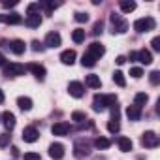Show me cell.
Listing matches in <instances>:
<instances>
[{"label": "cell", "instance_id": "1", "mask_svg": "<svg viewBox=\"0 0 160 160\" xmlns=\"http://www.w3.org/2000/svg\"><path fill=\"white\" fill-rule=\"evenodd\" d=\"M117 104V96L115 94H96L92 100V109L94 111H104L108 106H115Z\"/></svg>", "mask_w": 160, "mask_h": 160}, {"label": "cell", "instance_id": "2", "mask_svg": "<svg viewBox=\"0 0 160 160\" xmlns=\"http://www.w3.org/2000/svg\"><path fill=\"white\" fill-rule=\"evenodd\" d=\"M154 27H156V21H154L152 17H141V19H138V21L134 23V30L139 32V34L149 32V30H152Z\"/></svg>", "mask_w": 160, "mask_h": 160}, {"label": "cell", "instance_id": "3", "mask_svg": "<svg viewBox=\"0 0 160 160\" xmlns=\"http://www.w3.org/2000/svg\"><path fill=\"white\" fill-rule=\"evenodd\" d=\"M27 72V68L19 62H10V64H4V75L6 77H17V75H23Z\"/></svg>", "mask_w": 160, "mask_h": 160}, {"label": "cell", "instance_id": "4", "mask_svg": "<svg viewBox=\"0 0 160 160\" xmlns=\"http://www.w3.org/2000/svg\"><path fill=\"white\" fill-rule=\"evenodd\" d=\"M111 23H113V32H117V34H124L128 28V23L117 13H111Z\"/></svg>", "mask_w": 160, "mask_h": 160}, {"label": "cell", "instance_id": "5", "mask_svg": "<svg viewBox=\"0 0 160 160\" xmlns=\"http://www.w3.org/2000/svg\"><path fill=\"white\" fill-rule=\"evenodd\" d=\"M104 53H106V47H104V43H100V42H92L91 45H89V51H87V55H91L92 58H100V57H104Z\"/></svg>", "mask_w": 160, "mask_h": 160}, {"label": "cell", "instance_id": "6", "mask_svg": "<svg viewBox=\"0 0 160 160\" xmlns=\"http://www.w3.org/2000/svg\"><path fill=\"white\" fill-rule=\"evenodd\" d=\"M141 145H143V147H147V149L156 147V145H158V136H156L154 132H145V134H143V138H141Z\"/></svg>", "mask_w": 160, "mask_h": 160}, {"label": "cell", "instance_id": "7", "mask_svg": "<svg viewBox=\"0 0 160 160\" xmlns=\"http://www.w3.org/2000/svg\"><path fill=\"white\" fill-rule=\"evenodd\" d=\"M68 92H70L73 98H81V96L85 94V87H83V83H79V81H72V83L68 85Z\"/></svg>", "mask_w": 160, "mask_h": 160}, {"label": "cell", "instance_id": "8", "mask_svg": "<svg viewBox=\"0 0 160 160\" xmlns=\"http://www.w3.org/2000/svg\"><path fill=\"white\" fill-rule=\"evenodd\" d=\"M38 138H40V132H38L34 126H27V128L23 130V141L34 143V141H38Z\"/></svg>", "mask_w": 160, "mask_h": 160}, {"label": "cell", "instance_id": "9", "mask_svg": "<svg viewBox=\"0 0 160 160\" xmlns=\"http://www.w3.org/2000/svg\"><path fill=\"white\" fill-rule=\"evenodd\" d=\"M49 156L55 160H60L64 156V145L62 143H51L49 145Z\"/></svg>", "mask_w": 160, "mask_h": 160}, {"label": "cell", "instance_id": "10", "mask_svg": "<svg viewBox=\"0 0 160 160\" xmlns=\"http://www.w3.org/2000/svg\"><path fill=\"white\" fill-rule=\"evenodd\" d=\"M0 119H2V122H4V126H6V130H13L15 128V115L12 113V111H4L2 115H0Z\"/></svg>", "mask_w": 160, "mask_h": 160}, {"label": "cell", "instance_id": "11", "mask_svg": "<svg viewBox=\"0 0 160 160\" xmlns=\"http://www.w3.org/2000/svg\"><path fill=\"white\" fill-rule=\"evenodd\" d=\"M60 43H62V38H60L58 32H49L45 36V45L47 47H58Z\"/></svg>", "mask_w": 160, "mask_h": 160}, {"label": "cell", "instance_id": "12", "mask_svg": "<svg viewBox=\"0 0 160 160\" xmlns=\"http://www.w3.org/2000/svg\"><path fill=\"white\" fill-rule=\"evenodd\" d=\"M51 132H53V136H66L70 132V124L68 122H55L51 126Z\"/></svg>", "mask_w": 160, "mask_h": 160}, {"label": "cell", "instance_id": "13", "mask_svg": "<svg viewBox=\"0 0 160 160\" xmlns=\"http://www.w3.org/2000/svg\"><path fill=\"white\" fill-rule=\"evenodd\" d=\"M60 62L66 64V66H72V64L75 62V51H73V49L62 51V53H60Z\"/></svg>", "mask_w": 160, "mask_h": 160}, {"label": "cell", "instance_id": "14", "mask_svg": "<svg viewBox=\"0 0 160 160\" xmlns=\"http://www.w3.org/2000/svg\"><path fill=\"white\" fill-rule=\"evenodd\" d=\"M0 21H4V23H8V25H19V23L23 21V17H21L17 12H12V13H8V15H0Z\"/></svg>", "mask_w": 160, "mask_h": 160}, {"label": "cell", "instance_id": "15", "mask_svg": "<svg viewBox=\"0 0 160 160\" xmlns=\"http://www.w3.org/2000/svg\"><path fill=\"white\" fill-rule=\"evenodd\" d=\"M85 83H87V87H91V89H100V87H102V79H100V75L91 73V75L85 77Z\"/></svg>", "mask_w": 160, "mask_h": 160}, {"label": "cell", "instance_id": "16", "mask_svg": "<svg viewBox=\"0 0 160 160\" xmlns=\"http://www.w3.org/2000/svg\"><path fill=\"white\" fill-rule=\"evenodd\" d=\"M126 117L130 119V121H139V117H141V108H138V106H128L126 108Z\"/></svg>", "mask_w": 160, "mask_h": 160}, {"label": "cell", "instance_id": "17", "mask_svg": "<svg viewBox=\"0 0 160 160\" xmlns=\"http://www.w3.org/2000/svg\"><path fill=\"white\" fill-rule=\"evenodd\" d=\"M27 70H30L38 79H43V77H45V68H43L42 64H28Z\"/></svg>", "mask_w": 160, "mask_h": 160}, {"label": "cell", "instance_id": "18", "mask_svg": "<svg viewBox=\"0 0 160 160\" xmlns=\"http://www.w3.org/2000/svg\"><path fill=\"white\" fill-rule=\"evenodd\" d=\"M10 47H12V51H13L15 55H23L25 49H27V45H25L23 40H13V42L10 43Z\"/></svg>", "mask_w": 160, "mask_h": 160}, {"label": "cell", "instance_id": "19", "mask_svg": "<svg viewBox=\"0 0 160 160\" xmlns=\"http://www.w3.org/2000/svg\"><path fill=\"white\" fill-rule=\"evenodd\" d=\"M138 60H139L141 64H151V62H152V55H151V51H149V49H141V51H138Z\"/></svg>", "mask_w": 160, "mask_h": 160}, {"label": "cell", "instance_id": "20", "mask_svg": "<svg viewBox=\"0 0 160 160\" xmlns=\"http://www.w3.org/2000/svg\"><path fill=\"white\" fill-rule=\"evenodd\" d=\"M17 106L23 109V111H30L32 109V100L28 96H19L17 98Z\"/></svg>", "mask_w": 160, "mask_h": 160}, {"label": "cell", "instance_id": "21", "mask_svg": "<svg viewBox=\"0 0 160 160\" xmlns=\"http://www.w3.org/2000/svg\"><path fill=\"white\" fill-rule=\"evenodd\" d=\"M119 6H121V12L122 13H130V12L136 10V2H132V0H121Z\"/></svg>", "mask_w": 160, "mask_h": 160}, {"label": "cell", "instance_id": "22", "mask_svg": "<svg viewBox=\"0 0 160 160\" xmlns=\"http://www.w3.org/2000/svg\"><path fill=\"white\" fill-rule=\"evenodd\" d=\"M40 25H42V15H40V13H34V15H28V17H27V27L36 28V27H40Z\"/></svg>", "mask_w": 160, "mask_h": 160}, {"label": "cell", "instance_id": "23", "mask_svg": "<svg viewBox=\"0 0 160 160\" xmlns=\"http://www.w3.org/2000/svg\"><path fill=\"white\" fill-rule=\"evenodd\" d=\"M119 149L122 152H130L132 151V139L128 138H119Z\"/></svg>", "mask_w": 160, "mask_h": 160}, {"label": "cell", "instance_id": "24", "mask_svg": "<svg viewBox=\"0 0 160 160\" xmlns=\"http://www.w3.org/2000/svg\"><path fill=\"white\" fill-rule=\"evenodd\" d=\"M72 40H73L75 43L85 42V30H83V28H75V30L72 32Z\"/></svg>", "mask_w": 160, "mask_h": 160}, {"label": "cell", "instance_id": "25", "mask_svg": "<svg viewBox=\"0 0 160 160\" xmlns=\"http://www.w3.org/2000/svg\"><path fill=\"white\" fill-rule=\"evenodd\" d=\"M147 100H149V96H147L145 92H138V94H136V98H134V106L141 108V106H145V104H147Z\"/></svg>", "mask_w": 160, "mask_h": 160}, {"label": "cell", "instance_id": "26", "mask_svg": "<svg viewBox=\"0 0 160 160\" xmlns=\"http://www.w3.org/2000/svg\"><path fill=\"white\" fill-rule=\"evenodd\" d=\"M109 145H111V141H109L108 138H96V139H94V147H96V149H108Z\"/></svg>", "mask_w": 160, "mask_h": 160}, {"label": "cell", "instance_id": "27", "mask_svg": "<svg viewBox=\"0 0 160 160\" xmlns=\"http://www.w3.org/2000/svg\"><path fill=\"white\" fill-rule=\"evenodd\" d=\"M81 64H83V68H92L94 64H96V58H92L91 55H83V58H81Z\"/></svg>", "mask_w": 160, "mask_h": 160}, {"label": "cell", "instance_id": "28", "mask_svg": "<svg viewBox=\"0 0 160 160\" xmlns=\"http://www.w3.org/2000/svg\"><path fill=\"white\" fill-rule=\"evenodd\" d=\"M113 81L119 85V87H124L126 85V79H124V73L122 72H115L113 73Z\"/></svg>", "mask_w": 160, "mask_h": 160}, {"label": "cell", "instance_id": "29", "mask_svg": "<svg viewBox=\"0 0 160 160\" xmlns=\"http://www.w3.org/2000/svg\"><path fill=\"white\" fill-rule=\"evenodd\" d=\"M108 130H109L111 134H115V132H119V130H121V124H119V121H115V119H111V121L108 122Z\"/></svg>", "mask_w": 160, "mask_h": 160}, {"label": "cell", "instance_id": "30", "mask_svg": "<svg viewBox=\"0 0 160 160\" xmlns=\"http://www.w3.org/2000/svg\"><path fill=\"white\" fill-rule=\"evenodd\" d=\"M72 121H75V122H83V121H87V117H85L83 111H73V113H72Z\"/></svg>", "mask_w": 160, "mask_h": 160}, {"label": "cell", "instance_id": "31", "mask_svg": "<svg viewBox=\"0 0 160 160\" xmlns=\"http://www.w3.org/2000/svg\"><path fill=\"white\" fill-rule=\"evenodd\" d=\"M40 2H32V4H28V8H27V12H28V15H34V13H40Z\"/></svg>", "mask_w": 160, "mask_h": 160}, {"label": "cell", "instance_id": "32", "mask_svg": "<svg viewBox=\"0 0 160 160\" xmlns=\"http://www.w3.org/2000/svg\"><path fill=\"white\" fill-rule=\"evenodd\" d=\"M73 19H75L77 23H87V21H89V13H83V12H77V13L73 15Z\"/></svg>", "mask_w": 160, "mask_h": 160}, {"label": "cell", "instance_id": "33", "mask_svg": "<svg viewBox=\"0 0 160 160\" xmlns=\"http://www.w3.org/2000/svg\"><path fill=\"white\" fill-rule=\"evenodd\" d=\"M149 81H151L152 85H158V83H160V72H156V70L151 72V73H149Z\"/></svg>", "mask_w": 160, "mask_h": 160}, {"label": "cell", "instance_id": "34", "mask_svg": "<svg viewBox=\"0 0 160 160\" xmlns=\"http://www.w3.org/2000/svg\"><path fill=\"white\" fill-rule=\"evenodd\" d=\"M83 154H89L87 145H85V147H83V145H75V156H83Z\"/></svg>", "mask_w": 160, "mask_h": 160}, {"label": "cell", "instance_id": "35", "mask_svg": "<svg viewBox=\"0 0 160 160\" xmlns=\"http://www.w3.org/2000/svg\"><path fill=\"white\" fill-rule=\"evenodd\" d=\"M130 75H132V77H134V79H139V77H141V75H143V70H141V68H139V66H134V68H132V70H130Z\"/></svg>", "mask_w": 160, "mask_h": 160}, {"label": "cell", "instance_id": "36", "mask_svg": "<svg viewBox=\"0 0 160 160\" xmlns=\"http://www.w3.org/2000/svg\"><path fill=\"white\" fill-rule=\"evenodd\" d=\"M10 145V134H0V147Z\"/></svg>", "mask_w": 160, "mask_h": 160}, {"label": "cell", "instance_id": "37", "mask_svg": "<svg viewBox=\"0 0 160 160\" xmlns=\"http://www.w3.org/2000/svg\"><path fill=\"white\" fill-rule=\"evenodd\" d=\"M102 28H104V23H102V21H96V23H94V30H92V32L98 36V34L102 32Z\"/></svg>", "mask_w": 160, "mask_h": 160}, {"label": "cell", "instance_id": "38", "mask_svg": "<svg viewBox=\"0 0 160 160\" xmlns=\"http://www.w3.org/2000/svg\"><path fill=\"white\" fill-rule=\"evenodd\" d=\"M151 45H152V49H154V51H160V36H156V38H152V42H151Z\"/></svg>", "mask_w": 160, "mask_h": 160}, {"label": "cell", "instance_id": "39", "mask_svg": "<svg viewBox=\"0 0 160 160\" xmlns=\"http://www.w3.org/2000/svg\"><path fill=\"white\" fill-rule=\"evenodd\" d=\"M25 160H40V154L38 152H27L25 154Z\"/></svg>", "mask_w": 160, "mask_h": 160}, {"label": "cell", "instance_id": "40", "mask_svg": "<svg viewBox=\"0 0 160 160\" xmlns=\"http://www.w3.org/2000/svg\"><path fill=\"white\" fill-rule=\"evenodd\" d=\"M13 6H17V0H6L4 2V8H13Z\"/></svg>", "mask_w": 160, "mask_h": 160}, {"label": "cell", "instance_id": "41", "mask_svg": "<svg viewBox=\"0 0 160 160\" xmlns=\"http://www.w3.org/2000/svg\"><path fill=\"white\" fill-rule=\"evenodd\" d=\"M32 49H34V51H42L43 47H42V43H40V42H32Z\"/></svg>", "mask_w": 160, "mask_h": 160}, {"label": "cell", "instance_id": "42", "mask_svg": "<svg viewBox=\"0 0 160 160\" xmlns=\"http://www.w3.org/2000/svg\"><path fill=\"white\" fill-rule=\"evenodd\" d=\"M115 62L121 66V64H124V62H126V57H122V55H121V57H117V60H115Z\"/></svg>", "mask_w": 160, "mask_h": 160}, {"label": "cell", "instance_id": "43", "mask_svg": "<svg viewBox=\"0 0 160 160\" xmlns=\"http://www.w3.org/2000/svg\"><path fill=\"white\" fill-rule=\"evenodd\" d=\"M130 60H138V53H136V51L130 53Z\"/></svg>", "mask_w": 160, "mask_h": 160}, {"label": "cell", "instance_id": "44", "mask_svg": "<svg viewBox=\"0 0 160 160\" xmlns=\"http://www.w3.org/2000/svg\"><path fill=\"white\" fill-rule=\"evenodd\" d=\"M0 66H4V55L0 53Z\"/></svg>", "mask_w": 160, "mask_h": 160}, {"label": "cell", "instance_id": "45", "mask_svg": "<svg viewBox=\"0 0 160 160\" xmlns=\"http://www.w3.org/2000/svg\"><path fill=\"white\" fill-rule=\"evenodd\" d=\"M2 102H4V92L0 91V104H2Z\"/></svg>", "mask_w": 160, "mask_h": 160}]
</instances>
